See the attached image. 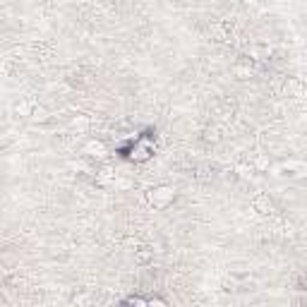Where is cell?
Listing matches in <instances>:
<instances>
[{
  "label": "cell",
  "instance_id": "1",
  "mask_svg": "<svg viewBox=\"0 0 307 307\" xmlns=\"http://www.w3.org/2000/svg\"><path fill=\"white\" fill-rule=\"evenodd\" d=\"M175 202V187L171 185H156L147 192V204L154 209V211H163Z\"/></svg>",
  "mask_w": 307,
  "mask_h": 307
},
{
  "label": "cell",
  "instance_id": "2",
  "mask_svg": "<svg viewBox=\"0 0 307 307\" xmlns=\"http://www.w3.org/2000/svg\"><path fill=\"white\" fill-rule=\"evenodd\" d=\"M278 175H286V178H307V161H284L274 168Z\"/></svg>",
  "mask_w": 307,
  "mask_h": 307
},
{
  "label": "cell",
  "instance_id": "3",
  "mask_svg": "<svg viewBox=\"0 0 307 307\" xmlns=\"http://www.w3.org/2000/svg\"><path fill=\"white\" fill-rule=\"evenodd\" d=\"M252 211H257L259 216H271V214L276 211L274 199L269 197L267 192H259V195H254V199H252Z\"/></svg>",
  "mask_w": 307,
  "mask_h": 307
},
{
  "label": "cell",
  "instance_id": "4",
  "mask_svg": "<svg viewBox=\"0 0 307 307\" xmlns=\"http://www.w3.org/2000/svg\"><path fill=\"white\" fill-rule=\"evenodd\" d=\"M82 154L84 156H89V158H106L108 156V149H106V144L101 142V139H89L84 147H82Z\"/></svg>",
  "mask_w": 307,
  "mask_h": 307
},
{
  "label": "cell",
  "instance_id": "5",
  "mask_svg": "<svg viewBox=\"0 0 307 307\" xmlns=\"http://www.w3.org/2000/svg\"><path fill=\"white\" fill-rule=\"evenodd\" d=\"M302 94H305V84H302V79L286 77V82H284V96H288V99H300Z\"/></svg>",
  "mask_w": 307,
  "mask_h": 307
},
{
  "label": "cell",
  "instance_id": "6",
  "mask_svg": "<svg viewBox=\"0 0 307 307\" xmlns=\"http://www.w3.org/2000/svg\"><path fill=\"white\" fill-rule=\"evenodd\" d=\"M233 72H235V77H238V79L252 77V72H254L252 60H250V58H243V60H238V63L233 65Z\"/></svg>",
  "mask_w": 307,
  "mask_h": 307
},
{
  "label": "cell",
  "instance_id": "7",
  "mask_svg": "<svg viewBox=\"0 0 307 307\" xmlns=\"http://www.w3.org/2000/svg\"><path fill=\"white\" fill-rule=\"evenodd\" d=\"M70 127L77 134H87L89 127H91V120H89V115H84V113H77V115L70 120Z\"/></svg>",
  "mask_w": 307,
  "mask_h": 307
},
{
  "label": "cell",
  "instance_id": "8",
  "mask_svg": "<svg viewBox=\"0 0 307 307\" xmlns=\"http://www.w3.org/2000/svg\"><path fill=\"white\" fill-rule=\"evenodd\" d=\"M34 110H36V103L34 101H27V99H19V101L15 103V113L19 115V118H32Z\"/></svg>",
  "mask_w": 307,
  "mask_h": 307
},
{
  "label": "cell",
  "instance_id": "9",
  "mask_svg": "<svg viewBox=\"0 0 307 307\" xmlns=\"http://www.w3.org/2000/svg\"><path fill=\"white\" fill-rule=\"evenodd\" d=\"M113 180H115V171H113L110 166H103L101 171L96 173V182H99V185H108V182H113Z\"/></svg>",
  "mask_w": 307,
  "mask_h": 307
},
{
  "label": "cell",
  "instance_id": "10",
  "mask_svg": "<svg viewBox=\"0 0 307 307\" xmlns=\"http://www.w3.org/2000/svg\"><path fill=\"white\" fill-rule=\"evenodd\" d=\"M72 307H94V298L89 293H77L72 298Z\"/></svg>",
  "mask_w": 307,
  "mask_h": 307
},
{
  "label": "cell",
  "instance_id": "11",
  "mask_svg": "<svg viewBox=\"0 0 307 307\" xmlns=\"http://www.w3.org/2000/svg\"><path fill=\"white\" fill-rule=\"evenodd\" d=\"M254 171H269L271 168V158L267 154H259V156H254V163H252Z\"/></svg>",
  "mask_w": 307,
  "mask_h": 307
},
{
  "label": "cell",
  "instance_id": "12",
  "mask_svg": "<svg viewBox=\"0 0 307 307\" xmlns=\"http://www.w3.org/2000/svg\"><path fill=\"white\" fill-rule=\"evenodd\" d=\"M235 173L240 175L243 180H252L254 168H252V166H247V163H238V166H235Z\"/></svg>",
  "mask_w": 307,
  "mask_h": 307
},
{
  "label": "cell",
  "instance_id": "13",
  "mask_svg": "<svg viewBox=\"0 0 307 307\" xmlns=\"http://www.w3.org/2000/svg\"><path fill=\"white\" fill-rule=\"evenodd\" d=\"M134 259H137V264H149V262H151V252H147V250H137Z\"/></svg>",
  "mask_w": 307,
  "mask_h": 307
},
{
  "label": "cell",
  "instance_id": "14",
  "mask_svg": "<svg viewBox=\"0 0 307 307\" xmlns=\"http://www.w3.org/2000/svg\"><path fill=\"white\" fill-rule=\"evenodd\" d=\"M32 118H34V120H39V123H43V120L48 118V110H46V108H41V106H36V110H34Z\"/></svg>",
  "mask_w": 307,
  "mask_h": 307
},
{
  "label": "cell",
  "instance_id": "15",
  "mask_svg": "<svg viewBox=\"0 0 307 307\" xmlns=\"http://www.w3.org/2000/svg\"><path fill=\"white\" fill-rule=\"evenodd\" d=\"M221 139V134L216 127H211V130H206V142H219Z\"/></svg>",
  "mask_w": 307,
  "mask_h": 307
},
{
  "label": "cell",
  "instance_id": "16",
  "mask_svg": "<svg viewBox=\"0 0 307 307\" xmlns=\"http://www.w3.org/2000/svg\"><path fill=\"white\" fill-rule=\"evenodd\" d=\"M149 307H168V305H166V300L154 298V300H149Z\"/></svg>",
  "mask_w": 307,
  "mask_h": 307
}]
</instances>
